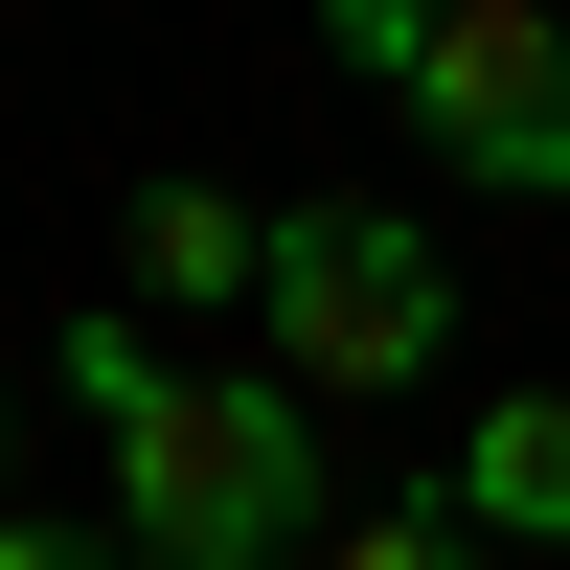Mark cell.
I'll return each instance as SVG.
<instances>
[{"mask_svg":"<svg viewBox=\"0 0 570 570\" xmlns=\"http://www.w3.org/2000/svg\"><path fill=\"white\" fill-rule=\"evenodd\" d=\"M91 480H115V548L137 570H297L320 548V389L297 365H160V389L91 434Z\"/></svg>","mask_w":570,"mask_h":570,"instance_id":"6da1fadb","label":"cell"},{"mask_svg":"<svg viewBox=\"0 0 570 570\" xmlns=\"http://www.w3.org/2000/svg\"><path fill=\"white\" fill-rule=\"evenodd\" d=\"M252 343L297 365L320 411H389V389H434V365H456V252H434L411 206H274Z\"/></svg>","mask_w":570,"mask_h":570,"instance_id":"7a4b0ae2","label":"cell"},{"mask_svg":"<svg viewBox=\"0 0 570 570\" xmlns=\"http://www.w3.org/2000/svg\"><path fill=\"white\" fill-rule=\"evenodd\" d=\"M389 115L434 137L480 206H570V23L548 0H434L389 46Z\"/></svg>","mask_w":570,"mask_h":570,"instance_id":"3957f363","label":"cell"},{"mask_svg":"<svg viewBox=\"0 0 570 570\" xmlns=\"http://www.w3.org/2000/svg\"><path fill=\"white\" fill-rule=\"evenodd\" d=\"M115 297H137V320H252V297H274V206H252V183H137Z\"/></svg>","mask_w":570,"mask_h":570,"instance_id":"277c9868","label":"cell"},{"mask_svg":"<svg viewBox=\"0 0 570 570\" xmlns=\"http://www.w3.org/2000/svg\"><path fill=\"white\" fill-rule=\"evenodd\" d=\"M456 525L480 548H570V389H480L456 411Z\"/></svg>","mask_w":570,"mask_h":570,"instance_id":"5b68a950","label":"cell"},{"mask_svg":"<svg viewBox=\"0 0 570 570\" xmlns=\"http://www.w3.org/2000/svg\"><path fill=\"white\" fill-rule=\"evenodd\" d=\"M320 570H502V548L456 525V502H411V525H343V548H320Z\"/></svg>","mask_w":570,"mask_h":570,"instance_id":"8992f818","label":"cell"},{"mask_svg":"<svg viewBox=\"0 0 570 570\" xmlns=\"http://www.w3.org/2000/svg\"><path fill=\"white\" fill-rule=\"evenodd\" d=\"M411 23H434V0H320V46H343V69H389Z\"/></svg>","mask_w":570,"mask_h":570,"instance_id":"52a82bcc","label":"cell"},{"mask_svg":"<svg viewBox=\"0 0 570 570\" xmlns=\"http://www.w3.org/2000/svg\"><path fill=\"white\" fill-rule=\"evenodd\" d=\"M0 570H137V548H69V525H23V502H0Z\"/></svg>","mask_w":570,"mask_h":570,"instance_id":"ba28073f","label":"cell"}]
</instances>
